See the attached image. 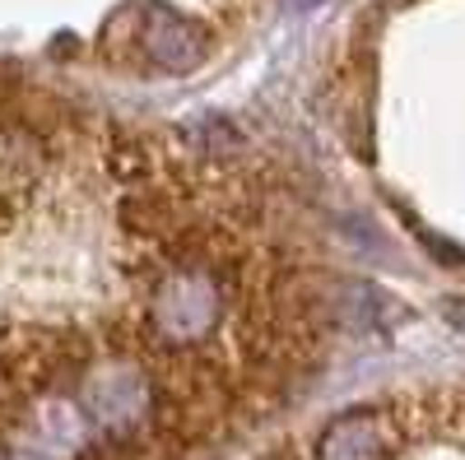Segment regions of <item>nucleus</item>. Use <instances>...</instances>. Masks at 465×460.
Masks as SVG:
<instances>
[{
	"label": "nucleus",
	"instance_id": "f257e3e1",
	"mask_svg": "<svg viewBox=\"0 0 465 460\" xmlns=\"http://www.w3.org/2000/svg\"><path fill=\"white\" fill-rule=\"evenodd\" d=\"M391 433H396V414L354 409L322 433L312 460H396Z\"/></svg>",
	"mask_w": 465,
	"mask_h": 460
},
{
	"label": "nucleus",
	"instance_id": "f03ea898",
	"mask_svg": "<svg viewBox=\"0 0 465 460\" xmlns=\"http://www.w3.org/2000/svg\"><path fill=\"white\" fill-rule=\"evenodd\" d=\"M265 460H293V455H289V451H280V455H265Z\"/></svg>",
	"mask_w": 465,
	"mask_h": 460
}]
</instances>
